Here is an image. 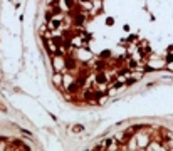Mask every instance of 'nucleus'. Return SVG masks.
<instances>
[{
    "mask_svg": "<svg viewBox=\"0 0 173 151\" xmlns=\"http://www.w3.org/2000/svg\"><path fill=\"white\" fill-rule=\"evenodd\" d=\"M41 39L64 96L103 104L150 72H173V0H121L120 13Z\"/></svg>",
    "mask_w": 173,
    "mask_h": 151,
    "instance_id": "obj_1",
    "label": "nucleus"
}]
</instances>
